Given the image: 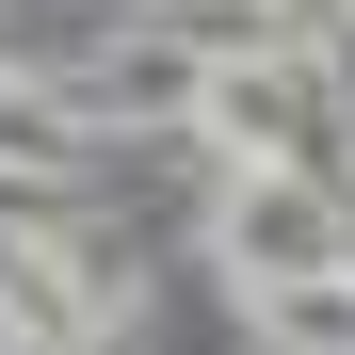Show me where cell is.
Returning <instances> with one entry per match:
<instances>
[{
	"mask_svg": "<svg viewBox=\"0 0 355 355\" xmlns=\"http://www.w3.org/2000/svg\"><path fill=\"white\" fill-rule=\"evenodd\" d=\"M323 130V49H210V81H194V146L210 162H307Z\"/></svg>",
	"mask_w": 355,
	"mask_h": 355,
	"instance_id": "cell-1",
	"label": "cell"
},
{
	"mask_svg": "<svg viewBox=\"0 0 355 355\" xmlns=\"http://www.w3.org/2000/svg\"><path fill=\"white\" fill-rule=\"evenodd\" d=\"M210 243H226V275H243V307H259V291H291V275H339L355 226H339V194H323L307 162H259V178H226Z\"/></svg>",
	"mask_w": 355,
	"mask_h": 355,
	"instance_id": "cell-2",
	"label": "cell"
},
{
	"mask_svg": "<svg viewBox=\"0 0 355 355\" xmlns=\"http://www.w3.org/2000/svg\"><path fill=\"white\" fill-rule=\"evenodd\" d=\"M259 355H355V259H339V275L259 291Z\"/></svg>",
	"mask_w": 355,
	"mask_h": 355,
	"instance_id": "cell-3",
	"label": "cell"
},
{
	"mask_svg": "<svg viewBox=\"0 0 355 355\" xmlns=\"http://www.w3.org/2000/svg\"><path fill=\"white\" fill-rule=\"evenodd\" d=\"M259 17H275V49H339V33H355V0H259Z\"/></svg>",
	"mask_w": 355,
	"mask_h": 355,
	"instance_id": "cell-4",
	"label": "cell"
}]
</instances>
